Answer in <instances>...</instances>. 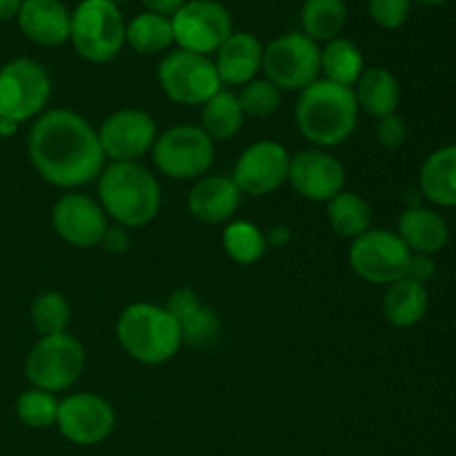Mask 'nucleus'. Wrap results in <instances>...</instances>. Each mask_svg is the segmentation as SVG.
I'll use <instances>...</instances> for the list:
<instances>
[{
	"label": "nucleus",
	"mask_w": 456,
	"mask_h": 456,
	"mask_svg": "<svg viewBox=\"0 0 456 456\" xmlns=\"http://www.w3.org/2000/svg\"><path fill=\"white\" fill-rule=\"evenodd\" d=\"M396 234L408 245L410 252L426 256L441 252L450 239L448 223L441 218V214L423 205H410L401 212Z\"/></svg>",
	"instance_id": "obj_22"
},
{
	"label": "nucleus",
	"mask_w": 456,
	"mask_h": 456,
	"mask_svg": "<svg viewBox=\"0 0 456 456\" xmlns=\"http://www.w3.org/2000/svg\"><path fill=\"white\" fill-rule=\"evenodd\" d=\"M174 43L178 49L212 56L234 34L232 16L218 0H187L172 16Z\"/></svg>",
	"instance_id": "obj_12"
},
{
	"label": "nucleus",
	"mask_w": 456,
	"mask_h": 456,
	"mask_svg": "<svg viewBox=\"0 0 456 456\" xmlns=\"http://www.w3.org/2000/svg\"><path fill=\"white\" fill-rule=\"evenodd\" d=\"M436 274V265L432 261V256H426V254H412L410 256V265H408V274L405 279L414 281L419 285H426L428 281L435 279Z\"/></svg>",
	"instance_id": "obj_37"
},
{
	"label": "nucleus",
	"mask_w": 456,
	"mask_h": 456,
	"mask_svg": "<svg viewBox=\"0 0 456 456\" xmlns=\"http://www.w3.org/2000/svg\"><path fill=\"white\" fill-rule=\"evenodd\" d=\"M22 7V0H0V22H7L18 18Z\"/></svg>",
	"instance_id": "obj_40"
},
{
	"label": "nucleus",
	"mask_w": 456,
	"mask_h": 456,
	"mask_svg": "<svg viewBox=\"0 0 456 456\" xmlns=\"http://www.w3.org/2000/svg\"><path fill=\"white\" fill-rule=\"evenodd\" d=\"M141 3L145 4L147 12L160 13V16L172 18L174 13H176L178 9H181L183 4L187 3V0H141Z\"/></svg>",
	"instance_id": "obj_39"
},
{
	"label": "nucleus",
	"mask_w": 456,
	"mask_h": 456,
	"mask_svg": "<svg viewBox=\"0 0 456 456\" xmlns=\"http://www.w3.org/2000/svg\"><path fill=\"white\" fill-rule=\"evenodd\" d=\"M240 190L232 176L225 174H205L194 183L187 196V209L196 221L205 225H221L236 214L240 205Z\"/></svg>",
	"instance_id": "obj_18"
},
{
	"label": "nucleus",
	"mask_w": 456,
	"mask_h": 456,
	"mask_svg": "<svg viewBox=\"0 0 456 456\" xmlns=\"http://www.w3.org/2000/svg\"><path fill=\"white\" fill-rule=\"evenodd\" d=\"M52 98V78L40 62L16 58L0 67V118H38Z\"/></svg>",
	"instance_id": "obj_9"
},
{
	"label": "nucleus",
	"mask_w": 456,
	"mask_h": 456,
	"mask_svg": "<svg viewBox=\"0 0 456 456\" xmlns=\"http://www.w3.org/2000/svg\"><path fill=\"white\" fill-rule=\"evenodd\" d=\"M102 248L111 254H123L127 252L129 245H132V236H129V230L123 225H111L107 227L105 236H102Z\"/></svg>",
	"instance_id": "obj_38"
},
{
	"label": "nucleus",
	"mask_w": 456,
	"mask_h": 456,
	"mask_svg": "<svg viewBox=\"0 0 456 456\" xmlns=\"http://www.w3.org/2000/svg\"><path fill=\"white\" fill-rule=\"evenodd\" d=\"M52 225L65 243L74 248H96L107 232V214L92 196L69 191L56 200L52 209Z\"/></svg>",
	"instance_id": "obj_17"
},
{
	"label": "nucleus",
	"mask_w": 456,
	"mask_h": 456,
	"mask_svg": "<svg viewBox=\"0 0 456 456\" xmlns=\"http://www.w3.org/2000/svg\"><path fill=\"white\" fill-rule=\"evenodd\" d=\"M289 154L281 142L256 141L239 156L232 172V181L248 196H270L288 183Z\"/></svg>",
	"instance_id": "obj_15"
},
{
	"label": "nucleus",
	"mask_w": 456,
	"mask_h": 456,
	"mask_svg": "<svg viewBox=\"0 0 456 456\" xmlns=\"http://www.w3.org/2000/svg\"><path fill=\"white\" fill-rule=\"evenodd\" d=\"M325 205H328L325 212H328L330 225L343 239L354 240L370 230L372 209H370V203L361 194L343 190L341 194H337Z\"/></svg>",
	"instance_id": "obj_29"
},
{
	"label": "nucleus",
	"mask_w": 456,
	"mask_h": 456,
	"mask_svg": "<svg viewBox=\"0 0 456 456\" xmlns=\"http://www.w3.org/2000/svg\"><path fill=\"white\" fill-rule=\"evenodd\" d=\"M363 71V53L352 40L338 36V38L325 43V47L321 49V74L325 80L354 87Z\"/></svg>",
	"instance_id": "obj_27"
},
{
	"label": "nucleus",
	"mask_w": 456,
	"mask_h": 456,
	"mask_svg": "<svg viewBox=\"0 0 456 456\" xmlns=\"http://www.w3.org/2000/svg\"><path fill=\"white\" fill-rule=\"evenodd\" d=\"M85 361L87 356L83 343L69 332L40 337L27 354L25 377L31 387L56 395L69 390L78 381L85 370Z\"/></svg>",
	"instance_id": "obj_7"
},
{
	"label": "nucleus",
	"mask_w": 456,
	"mask_h": 456,
	"mask_svg": "<svg viewBox=\"0 0 456 456\" xmlns=\"http://www.w3.org/2000/svg\"><path fill=\"white\" fill-rule=\"evenodd\" d=\"M27 151L38 176L65 190L98 181L107 160L96 129L69 110L43 111L31 125Z\"/></svg>",
	"instance_id": "obj_1"
},
{
	"label": "nucleus",
	"mask_w": 456,
	"mask_h": 456,
	"mask_svg": "<svg viewBox=\"0 0 456 456\" xmlns=\"http://www.w3.org/2000/svg\"><path fill=\"white\" fill-rule=\"evenodd\" d=\"M368 12L383 29H399L408 22L412 0H368Z\"/></svg>",
	"instance_id": "obj_35"
},
{
	"label": "nucleus",
	"mask_w": 456,
	"mask_h": 456,
	"mask_svg": "<svg viewBox=\"0 0 456 456\" xmlns=\"http://www.w3.org/2000/svg\"><path fill=\"white\" fill-rule=\"evenodd\" d=\"M263 71L281 92H303L321 76L319 43L303 31L279 36L263 47Z\"/></svg>",
	"instance_id": "obj_8"
},
{
	"label": "nucleus",
	"mask_w": 456,
	"mask_h": 456,
	"mask_svg": "<svg viewBox=\"0 0 456 456\" xmlns=\"http://www.w3.org/2000/svg\"><path fill=\"white\" fill-rule=\"evenodd\" d=\"M125 45H129L134 52L142 53V56L167 52L174 45L172 18L151 12L138 13L125 27Z\"/></svg>",
	"instance_id": "obj_26"
},
{
	"label": "nucleus",
	"mask_w": 456,
	"mask_h": 456,
	"mask_svg": "<svg viewBox=\"0 0 456 456\" xmlns=\"http://www.w3.org/2000/svg\"><path fill=\"white\" fill-rule=\"evenodd\" d=\"M236 98H239V105L245 116L267 118L274 111H279L281 102H283V92L267 78H254L248 85H243Z\"/></svg>",
	"instance_id": "obj_34"
},
{
	"label": "nucleus",
	"mask_w": 456,
	"mask_h": 456,
	"mask_svg": "<svg viewBox=\"0 0 456 456\" xmlns=\"http://www.w3.org/2000/svg\"><path fill=\"white\" fill-rule=\"evenodd\" d=\"M377 141L379 145L386 150H399L403 142L408 141V127H405L403 118L396 114L386 116V118L377 120Z\"/></svg>",
	"instance_id": "obj_36"
},
{
	"label": "nucleus",
	"mask_w": 456,
	"mask_h": 456,
	"mask_svg": "<svg viewBox=\"0 0 456 456\" xmlns=\"http://www.w3.org/2000/svg\"><path fill=\"white\" fill-rule=\"evenodd\" d=\"M265 239H267V245H285L289 240V230L283 225H276L267 232Z\"/></svg>",
	"instance_id": "obj_41"
},
{
	"label": "nucleus",
	"mask_w": 456,
	"mask_h": 456,
	"mask_svg": "<svg viewBox=\"0 0 456 456\" xmlns=\"http://www.w3.org/2000/svg\"><path fill=\"white\" fill-rule=\"evenodd\" d=\"M347 22L346 0H305L301 9L303 34L314 43H330L338 38Z\"/></svg>",
	"instance_id": "obj_30"
},
{
	"label": "nucleus",
	"mask_w": 456,
	"mask_h": 456,
	"mask_svg": "<svg viewBox=\"0 0 456 456\" xmlns=\"http://www.w3.org/2000/svg\"><path fill=\"white\" fill-rule=\"evenodd\" d=\"M428 303L430 298H428L426 285L401 279L387 285V292L383 297V316L395 328H414L426 316Z\"/></svg>",
	"instance_id": "obj_25"
},
{
	"label": "nucleus",
	"mask_w": 456,
	"mask_h": 456,
	"mask_svg": "<svg viewBox=\"0 0 456 456\" xmlns=\"http://www.w3.org/2000/svg\"><path fill=\"white\" fill-rule=\"evenodd\" d=\"M214 141L200 125H174L159 134L151 147V160L163 176L174 181H199L214 165Z\"/></svg>",
	"instance_id": "obj_6"
},
{
	"label": "nucleus",
	"mask_w": 456,
	"mask_h": 456,
	"mask_svg": "<svg viewBox=\"0 0 456 456\" xmlns=\"http://www.w3.org/2000/svg\"><path fill=\"white\" fill-rule=\"evenodd\" d=\"M352 89L359 102V111H365L377 120L396 114V107L401 102V85L387 67L365 69Z\"/></svg>",
	"instance_id": "obj_23"
},
{
	"label": "nucleus",
	"mask_w": 456,
	"mask_h": 456,
	"mask_svg": "<svg viewBox=\"0 0 456 456\" xmlns=\"http://www.w3.org/2000/svg\"><path fill=\"white\" fill-rule=\"evenodd\" d=\"M58 405L61 401L56 399V395L31 387L18 396L16 417L20 419L22 426L31 428V430H45V428L56 426Z\"/></svg>",
	"instance_id": "obj_32"
},
{
	"label": "nucleus",
	"mask_w": 456,
	"mask_h": 456,
	"mask_svg": "<svg viewBox=\"0 0 456 456\" xmlns=\"http://www.w3.org/2000/svg\"><path fill=\"white\" fill-rule=\"evenodd\" d=\"M165 307L181 325L183 343H190L194 347H208L221 337V319L212 307L200 301L194 289H176Z\"/></svg>",
	"instance_id": "obj_20"
},
{
	"label": "nucleus",
	"mask_w": 456,
	"mask_h": 456,
	"mask_svg": "<svg viewBox=\"0 0 456 456\" xmlns=\"http://www.w3.org/2000/svg\"><path fill=\"white\" fill-rule=\"evenodd\" d=\"M116 338L134 361L145 365H160L174 359L183 346L178 321L167 307L154 303L125 307L116 323Z\"/></svg>",
	"instance_id": "obj_4"
},
{
	"label": "nucleus",
	"mask_w": 456,
	"mask_h": 456,
	"mask_svg": "<svg viewBox=\"0 0 456 456\" xmlns=\"http://www.w3.org/2000/svg\"><path fill=\"white\" fill-rule=\"evenodd\" d=\"M125 27L127 22L118 4L107 0H80L71 12L69 40L80 58L102 65L123 52Z\"/></svg>",
	"instance_id": "obj_5"
},
{
	"label": "nucleus",
	"mask_w": 456,
	"mask_h": 456,
	"mask_svg": "<svg viewBox=\"0 0 456 456\" xmlns=\"http://www.w3.org/2000/svg\"><path fill=\"white\" fill-rule=\"evenodd\" d=\"M107 3H114V4H120V3H125V0H107Z\"/></svg>",
	"instance_id": "obj_44"
},
{
	"label": "nucleus",
	"mask_w": 456,
	"mask_h": 456,
	"mask_svg": "<svg viewBox=\"0 0 456 456\" xmlns=\"http://www.w3.org/2000/svg\"><path fill=\"white\" fill-rule=\"evenodd\" d=\"M421 194L435 205L456 208V145L432 151L421 167Z\"/></svg>",
	"instance_id": "obj_24"
},
{
	"label": "nucleus",
	"mask_w": 456,
	"mask_h": 456,
	"mask_svg": "<svg viewBox=\"0 0 456 456\" xmlns=\"http://www.w3.org/2000/svg\"><path fill=\"white\" fill-rule=\"evenodd\" d=\"M412 252L390 230H368L350 245V267L359 279L374 285H392L405 279Z\"/></svg>",
	"instance_id": "obj_11"
},
{
	"label": "nucleus",
	"mask_w": 456,
	"mask_h": 456,
	"mask_svg": "<svg viewBox=\"0 0 456 456\" xmlns=\"http://www.w3.org/2000/svg\"><path fill=\"white\" fill-rule=\"evenodd\" d=\"M412 3L423 4V7H439V4L448 3V0H412Z\"/></svg>",
	"instance_id": "obj_43"
},
{
	"label": "nucleus",
	"mask_w": 456,
	"mask_h": 456,
	"mask_svg": "<svg viewBox=\"0 0 456 456\" xmlns=\"http://www.w3.org/2000/svg\"><path fill=\"white\" fill-rule=\"evenodd\" d=\"M223 85H248L263 69V43L249 31H234L214 61Z\"/></svg>",
	"instance_id": "obj_21"
},
{
	"label": "nucleus",
	"mask_w": 456,
	"mask_h": 456,
	"mask_svg": "<svg viewBox=\"0 0 456 456\" xmlns=\"http://www.w3.org/2000/svg\"><path fill=\"white\" fill-rule=\"evenodd\" d=\"M223 248L234 263L252 265L267 252V239L254 223L234 221L223 232Z\"/></svg>",
	"instance_id": "obj_31"
},
{
	"label": "nucleus",
	"mask_w": 456,
	"mask_h": 456,
	"mask_svg": "<svg viewBox=\"0 0 456 456\" xmlns=\"http://www.w3.org/2000/svg\"><path fill=\"white\" fill-rule=\"evenodd\" d=\"M96 134L107 160L138 163V159L154 147L156 138H159V127H156L151 114L127 107V110H118L107 116Z\"/></svg>",
	"instance_id": "obj_13"
},
{
	"label": "nucleus",
	"mask_w": 456,
	"mask_h": 456,
	"mask_svg": "<svg viewBox=\"0 0 456 456\" xmlns=\"http://www.w3.org/2000/svg\"><path fill=\"white\" fill-rule=\"evenodd\" d=\"M159 83L165 96L178 105L203 107L223 89L212 58L185 49H174L160 61Z\"/></svg>",
	"instance_id": "obj_10"
},
{
	"label": "nucleus",
	"mask_w": 456,
	"mask_h": 456,
	"mask_svg": "<svg viewBox=\"0 0 456 456\" xmlns=\"http://www.w3.org/2000/svg\"><path fill=\"white\" fill-rule=\"evenodd\" d=\"M98 203L102 212L127 230L145 227L160 212V185L141 163H110L98 176Z\"/></svg>",
	"instance_id": "obj_3"
},
{
	"label": "nucleus",
	"mask_w": 456,
	"mask_h": 456,
	"mask_svg": "<svg viewBox=\"0 0 456 456\" xmlns=\"http://www.w3.org/2000/svg\"><path fill=\"white\" fill-rule=\"evenodd\" d=\"M18 27L40 47H61L69 40L71 12L62 0H22Z\"/></svg>",
	"instance_id": "obj_19"
},
{
	"label": "nucleus",
	"mask_w": 456,
	"mask_h": 456,
	"mask_svg": "<svg viewBox=\"0 0 456 456\" xmlns=\"http://www.w3.org/2000/svg\"><path fill=\"white\" fill-rule=\"evenodd\" d=\"M18 127H20V123H16V120L0 118V136H3V138L13 136V134L18 132Z\"/></svg>",
	"instance_id": "obj_42"
},
{
	"label": "nucleus",
	"mask_w": 456,
	"mask_h": 456,
	"mask_svg": "<svg viewBox=\"0 0 456 456\" xmlns=\"http://www.w3.org/2000/svg\"><path fill=\"white\" fill-rule=\"evenodd\" d=\"M297 129L314 147H338L354 134L359 102L354 89L319 78L298 92L294 107Z\"/></svg>",
	"instance_id": "obj_2"
},
{
	"label": "nucleus",
	"mask_w": 456,
	"mask_h": 456,
	"mask_svg": "<svg viewBox=\"0 0 456 456\" xmlns=\"http://www.w3.org/2000/svg\"><path fill=\"white\" fill-rule=\"evenodd\" d=\"M116 412L111 403L94 392L69 395L58 405L56 428L69 444L98 445L114 432Z\"/></svg>",
	"instance_id": "obj_14"
},
{
	"label": "nucleus",
	"mask_w": 456,
	"mask_h": 456,
	"mask_svg": "<svg viewBox=\"0 0 456 456\" xmlns=\"http://www.w3.org/2000/svg\"><path fill=\"white\" fill-rule=\"evenodd\" d=\"M288 183L298 196L312 203H328L346 187V167L330 151L312 147L289 159Z\"/></svg>",
	"instance_id": "obj_16"
},
{
	"label": "nucleus",
	"mask_w": 456,
	"mask_h": 456,
	"mask_svg": "<svg viewBox=\"0 0 456 456\" xmlns=\"http://www.w3.org/2000/svg\"><path fill=\"white\" fill-rule=\"evenodd\" d=\"M243 120L245 114L239 105V98L225 89H221L216 96H212L200 107V129L214 142L234 138L243 127Z\"/></svg>",
	"instance_id": "obj_28"
},
{
	"label": "nucleus",
	"mask_w": 456,
	"mask_h": 456,
	"mask_svg": "<svg viewBox=\"0 0 456 456\" xmlns=\"http://www.w3.org/2000/svg\"><path fill=\"white\" fill-rule=\"evenodd\" d=\"M69 319V303L62 294L45 292L31 303V323H34L36 332L40 337H53V334L67 332Z\"/></svg>",
	"instance_id": "obj_33"
}]
</instances>
